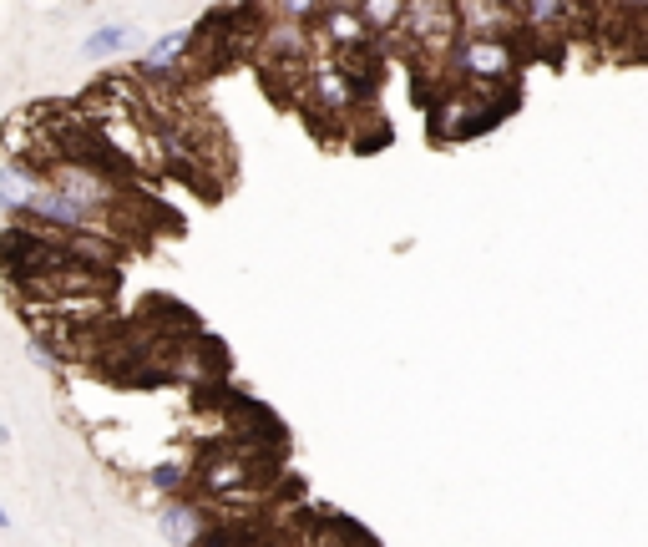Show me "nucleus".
I'll return each instance as SVG.
<instances>
[{
  "instance_id": "nucleus-1",
  "label": "nucleus",
  "mask_w": 648,
  "mask_h": 547,
  "mask_svg": "<svg viewBox=\"0 0 648 547\" xmlns=\"http://www.w3.org/2000/svg\"><path fill=\"white\" fill-rule=\"evenodd\" d=\"M208 507L203 502H193V497H168L157 507V532L168 537L173 547H198L203 542V532H208Z\"/></svg>"
},
{
  "instance_id": "nucleus-2",
  "label": "nucleus",
  "mask_w": 648,
  "mask_h": 547,
  "mask_svg": "<svg viewBox=\"0 0 648 547\" xmlns=\"http://www.w3.org/2000/svg\"><path fill=\"white\" fill-rule=\"evenodd\" d=\"M36 127H31V117H26V107L21 112H11L6 122H0V158H6L11 168H26L31 158H36Z\"/></svg>"
},
{
  "instance_id": "nucleus-3",
  "label": "nucleus",
  "mask_w": 648,
  "mask_h": 547,
  "mask_svg": "<svg viewBox=\"0 0 648 547\" xmlns=\"http://www.w3.org/2000/svg\"><path fill=\"white\" fill-rule=\"evenodd\" d=\"M36 188H46L36 173H26V168H11V163H0V213L26 218V203L36 198Z\"/></svg>"
},
{
  "instance_id": "nucleus-4",
  "label": "nucleus",
  "mask_w": 648,
  "mask_h": 547,
  "mask_svg": "<svg viewBox=\"0 0 648 547\" xmlns=\"http://www.w3.org/2000/svg\"><path fill=\"white\" fill-rule=\"evenodd\" d=\"M188 477H193V466L178 456V461H157L152 472H147V487L152 492H162V497H178L183 487H188Z\"/></svg>"
},
{
  "instance_id": "nucleus-5",
  "label": "nucleus",
  "mask_w": 648,
  "mask_h": 547,
  "mask_svg": "<svg viewBox=\"0 0 648 547\" xmlns=\"http://www.w3.org/2000/svg\"><path fill=\"white\" fill-rule=\"evenodd\" d=\"M87 56H122L127 51V26H97L87 41H81Z\"/></svg>"
},
{
  "instance_id": "nucleus-6",
  "label": "nucleus",
  "mask_w": 648,
  "mask_h": 547,
  "mask_svg": "<svg viewBox=\"0 0 648 547\" xmlns=\"http://www.w3.org/2000/svg\"><path fill=\"white\" fill-rule=\"evenodd\" d=\"M31 360H36V365H46V370H61V360H66V355H61V350H56L51 340L31 335Z\"/></svg>"
},
{
  "instance_id": "nucleus-7",
  "label": "nucleus",
  "mask_w": 648,
  "mask_h": 547,
  "mask_svg": "<svg viewBox=\"0 0 648 547\" xmlns=\"http://www.w3.org/2000/svg\"><path fill=\"white\" fill-rule=\"evenodd\" d=\"M0 527H11V517H6V507H0Z\"/></svg>"
}]
</instances>
